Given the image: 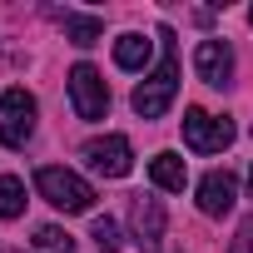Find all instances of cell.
Masks as SVG:
<instances>
[{
    "label": "cell",
    "instance_id": "6da1fadb",
    "mask_svg": "<svg viewBox=\"0 0 253 253\" xmlns=\"http://www.w3.org/2000/svg\"><path fill=\"white\" fill-rule=\"evenodd\" d=\"M159 40H164V60H159V70H154V75H144V80H139V89H134V114H139V119H159V114L174 104V94H179L174 30H159Z\"/></svg>",
    "mask_w": 253,
    "mask_h": 253
},
{
    "label": "cell",
    "instance_id": "7a4b0ae2",
    "mask_svg": "<svg viewBox=\"0 0 253 253\" xmlns=\"http://www.w3.org/2000/svg\"><path fill=\"white\" fill-rule=\"evenodd\" d=\"M35 189H40V199L55 204L60 213H89V209H94V189H89V179H80L75 169L45 164V169L35 174Z\"/></svg>",
    "mask_w": 253,
    "mask_h": 253
},
{
    "label": "cell",
    "instance_id": "3957f363",
    "mask_svg": "<svg viewBox=\"0 0 253 253\" xmlns=\"http://www.w3.org/2000/svg\"><path fill=\"white\" fill-rule=\"evenodd\" d=\"M233 119L228 114H209V109H184V144L194 154H223L233 144Z\"/></svg>",
    "mask_w": 253,
    "mask_h": 253
},
{
    "label": "cell",
    "instance_id": "277c9868",
    "mask_svg": "<svg viewBox=\"0 0 253 253\" xmlns=\"http://www.w3.org/2000/svg\"><path fill=\"white\" fill-rule=\"evenodd\" d=\"M30 134H35V94L15 84V89L0 94V139L10 149H25Z\"/></svg>",
    "mask_w": 253,
    "mask_h": 253
},
{
    "label": "cell",
    "instance_id": "5b68a950",
    "mask_svg": "<svg viewBox=\"0 0 253 253\" xmlns=\"http://www.w3.org/2000/svg\"><path fill=\"white\" fill-rule=\"evenodd\" d=\"M70 104H75V114L89 119V124L109 114V84H104V75H99L94 65H75V70H70Z\"/></svg>",
    "mask_w": 253,
    "mask_h": 253
},
{
    "label": "cell",
    "instance_id": "8992f818",
    "mask_svg": "<svg viewBox=\"0 0 253 253\" xmlns=\"http://www.w3.org/2000/svg\"><path fill=\"white\" fill-rule=\"evenodd\" d=\"M84 164L94 174H104V179H124L134 169V149H129L124 134H104V139H89L84 144Z\"/></svg>",
    "mask_w": 253,
    "mask_h": 253
},
{
    "label": "cell",
    "instance_id": "52a82bcc",
    "mask_svg": "<svg viewBox=\"0 0 253 253\" xmlns=\"http://www.w3.org/2000/svg\"><path fill=\"white\" fill-rule=\"evenodd\" d=\"M194 70H199L204 84L223 89L233 80V50H228V40H199L194 45Z\"/></svg>",
    "mask_w": 253,
    "mask_h": 253
},
{
    "label": "cell",
    "instance_id": "ba28073f",
    "mask_svg": "<svg viewBox=\"0 0 253 253\" xmlns=\"http://www.w3.org/2000/svg\"><path fill=\"white\" fill-rule=\"evenodd\" d=\"M233 204H238V179L228 169H209L199 179V209L209 218H223V213H233Z\"/></svg>",
    "mask_w": 253,
    "mask_h": 253
},
{
    "label": "cell",
    "instance_id": "9c48e42d",
    "mask_svg": "<svg viewBox=\"0 0 253 253\" xmlns=\"http://www.w3.org/2000/svg\"><path fill=\"white\" fill-rule=\"evenodd\" d=\"M129 218H134V243H139V253H159V248H164V204L139 194L134 209H129Z\"/></svg>",
    "mask_w": 253,
    "mask_h": 253
},
{
    "label": "cell",
    "instance_id": "30bf717a",
    "mask_svg": "<svg viewBox=\"0 0 253 253\" xmlns=\"http://www.w3.org/2000/svg\"><path fill=\"white\" fill-rule=\"evenodd\" d=\"M60 30H65V40H70V45L89 50V45H99V35H104V20H99V15H80V10H65V15H60Z\"/></svg>",
    "mask_w": 253,
    "mask_h": 253
},
{
    "label": "cell",
    "instance_id": "8fae6325",
    "mask_svg": "<svg viewBox=\"0 0 253 253\" xmlns=\"http://www.w3.org/2000/svg\"><path fill=\"white\" fill-rule=\"evenodd\" d=\"M149 179H154L159 189H169V194H184L189 169H184V159H179V154H154V159H149Z\"/></svg>",
    "mask_w": 253,
    "mask_h": 253
},
{
    "label": "cell",
    "instance_id": "7c38bea8",
    "mask_svg": "<svg viewBox=\"0 0 253 253\" xmlns=\"http://www.w3.org/2000/svg\"><path fill=\"white\" fill-rule=\"evenodd\" d=\"M149 55H154V40H144V35H134V30L114 40V65H119V70H144Z\"/></svg>",
    "mask_w": 253,
    "mask_h": 253
},
{
    "label": "cell",
    "instance_id": "4fadbf2b",
    "mask_svg": "<svg viewBox=\"0 0 253 253\" xmlns=\"http://www.w3.org/2000/svg\"><path fill=\"white\" fill-rule=\"evenodd\" d=\"M25 213V184L15 174H0V218H20Z\"/></svg>",
    "mask_w": 253,
    "mask_h": 253
},
{
    "label": "cell",
    "instance_id": "5bb4252c",
    "mask_svg": "<svg viewBox=\"0 0 253 253\" xmlns=\"http://www.w3.org/2000/svg\"><path fill=\"white\" fill-rule=\"evenodd\" d=\"M35 253H75V238L65 228L45 223V228H35Z\"/></svg>",
    "mask_w": 253,
    "mask_h": 253
},
{
    "label": "cell",
    "instance_id": "9a60e30c",
    "mask_svg": "<svg viewBox=\"0 0 253 253\" xmlns=\"http://www.w3.org/2000/svg\"><path fill=\"white\" fill-rule=\"evenodd\" d=\"M89 238H94L99 253H119V223L114 218H94L89 223Z\"/></svg>",
    "mask_w": 253,
    "mask_h": 253
},
{
    "label": "cell",
    "instance_id": "2e32d148",
    "mask_svg": "<svg viewBox=\"0 0 253 253\" xmlns=\"http://www.w3.org/2000/svg\"><path fill=\"white\" fill-rule=\"evenodd\" d=\"M228 253H253V213L238 223V233H233V243H228Z\"/></svg>",
    "mask_w": 253,
    "mask_h": 253
},
{
    "label": "cell",
    "instance_id": "e0dca14e",
    "mask_svg": "<svg viewBox=\"0 0 253 253\" xmlns=\"http://www.w3.org/2000/svg\"><path fill=\"white\" fill-rule=\"evenodd\" d=\"M248 194H253V169H248Z\"/></svg>",
    "mask_w": 253,
    "mask_h": 253
},
{
    "label": "cell",
    "instance_id": "ac0fdd59",
    "mask_svg": "<svg viewBox=\"0 0 253 253\" xmlns=\"http://www.w3.org/2000/svg\"><path fill=\"white\" fill-rule=\"evenodd\" d=\"M248 25H253V10H248Z\"/></svg>",
    "mask_w": 253,
    "mask_h": 253
}]
</instances>
